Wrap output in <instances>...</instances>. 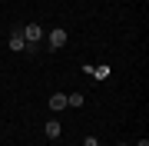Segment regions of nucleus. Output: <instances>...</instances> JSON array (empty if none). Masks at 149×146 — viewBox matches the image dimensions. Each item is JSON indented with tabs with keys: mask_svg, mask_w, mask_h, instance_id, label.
<instances>
[{
	"mask_svg": "<svg viewBox=\"0 0 149 146\" xmlns=\"http://www.w3.org/2000/svg\"><path fill=\"white\" fill-rule=\"evenodd\" d=\"M83 146H103V143L96 140V136H86V143H83Z\"/></svg>",
	"mask_w": 149,
	"mask_h": 146,
	"instance_id": "8",
	"label": "nucleus"
},
{
	"mask_svg": "<svg viewBox=\"0 0 149 146\" xmlns=\"http://www.w3.org/2000/svg\"><path fill=\"white\" fill-rule=\"evenodd\" d=\"M10 50H13V53H20V50H27V40H23L20 27H13V30H10Z\"/></svg>",
	"mask_w": 149,
	"mask_h": 146,
	"instance_id": "3",
	"label": "nucleus"
},
{
	"mask_svg": "<svg viewBox=\"0 0 149 146\" xmlns=\"http://www.w3.org/2000/svg\"><path fill=\"white\" fill-rule=\"evenodd\" d=\"M47 43H50V50H60V47H66V30H63V27L50 30V33H47Z\"/></svg>",
	"mask_w": 149,
	"mask_h": 146,
	"instance_id": "2",
	"label": "nucleus"
},
{
	"mask_svg": "<svg viewBox=\"0 0 149 146\" xmlns=\"http://www.w3.org/2000/svg\"><path fill=\"white\" fill-rule=\"evenodd\" d=\"M136 146H149V140H146V136H143V140H139V143H136Z\"/></svg>",
	"mask_w": 149,
	"mask_h": 146,
	"instance_id": "9",
	"label": "nucleus"
},
{
	"mask_svg": "<svg viewBox=\"0 0 149 146\" xmlns=\"http://www.w3.org/2000/svg\"><path fill=\"white\" fill-rule=\"evenodd\" d=\"M20 33H23L27 43H40V40H43V27H40V23H27V27H20Z\"/></svg>",
	"mask_w": 149,
	"mask_h": 146,
	"instance_id": "1",
	"label": "nucleus"
},
{
	"mask_svg": "<svg viewBox=\"0 0 149 146\" xmlns=\"http://www.w3.org/2000/svg\"><path fill=\"white\" fill-rule=\"evenodd\" d=\"M63 106H66V96H63V93H53V96H50V110H53V113H60Z\"/></svg>",
	"mask_w": 149,
	"mask_h": 146,
	"instance_id": "4",
	"label": "nucleus"
},
{
	"mask_svg": "<svg viewBox=\"0 0 149 146\" xmlns=\"http://www.w3.org/2000/svg\"><path fill=\"white\" fill-rule=\"evenodd\" d=\"M43 133H47L50 140H56V136H60V123H56V119H50V123H43Z\"/></svg>",
	"mask_w": 149,
	"mask_h": 146,
	"instance_id": "5",
	"label": "nucleus"
},
{
	"mask_svg": "<svg viewBox=\"0 0 149 146\" xmlns=\"http://www.w3.org/2000/svg\"><path fill=\"white\" fill-rule=\"evenodd\" d=\"M109 73H113L109 66H93V73H90V76H93V80H106Z\"/></svg>",
	"mask_w": 149,
	"mask_h": 146,
	"instance_id": "7",
	"label": "nucleus"
},
{
	"mask_svg": "<svg viewBox=\"0 0 149 146\" xmlns=\"http://www.w3.org/2000/svg\"><path fill=\"white\" fill-rule=\"evenodd\" d=\"M83 103H86L83 93H66V106H83Z\"/></svg>",
	"mask_w": 149,
	"mask_h": 146,
	"instance_id": "6",
	"label": "nucleus"
}]
</instances>
